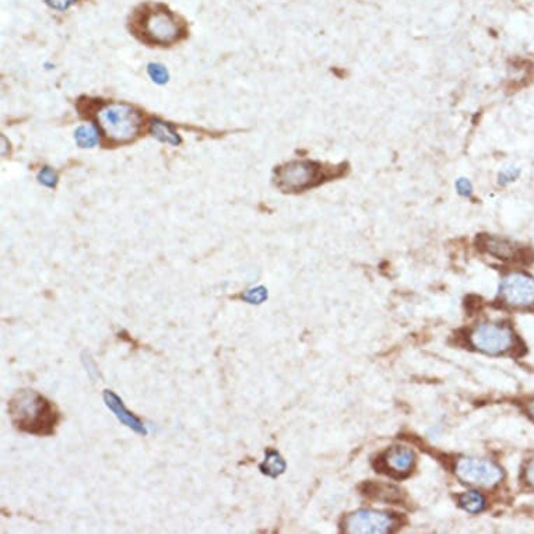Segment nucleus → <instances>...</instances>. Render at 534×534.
I'll use <instances>...</instances> for the list:
<instances>
[{"label": "nucleus", "instance_id": "f257e3e1", "mask_svg": "<svg viewBox=\"0 0 534 534\" xmlns=\"http://www.w3.org/2000/svg\"><path fill=\"white\" fill-rule=\"evenodd\" d=\"M8 412L16 430L35 436H52L62 420L56 404L30 388L10 397Z\"/></svg>", "mask_w": 534, "mask_h": 534}, {"label": "nucleus", "instance_id": "f03ea898", "mask_svg": "<svg viewBox=\"0 0 534 534\" xmlns=\"http://www.w3.org/2000/svg\"><path fill=\"white\" fill-rule=\"evenodd\" d=\"M98 122L108 139L115 142H129L136 137L140 128V113L125 104L105 105L97 113Z\"/></svg>", "mask_w": 534, "mask_h": 534}, {"label": "nucleus", "instance_id": "7ed1b4c3", "mask_svg": "<svg viewBox=\"0 0 534 534\" xmlns=\"http://www.w3.org/2000/svg\"><path fill=\"white\" fill-rule=\"evenodd\" d=\"M518 337L512 327L502 323L484 322L470 333V344L485 354L502 355L516 348Z\"/></svg>", "mask_w": 534, "mask_h": 534}, {"label": "nucleus", "instance_id": "20e7f679", "mask_svg": "<svg viewBox=\"0 0 534 534\" xmlns=\"http://www.w3.org/2000/svg\"><path fill=\"white\" fill-rule=\"evenodd\" d=\"M455 473L460 481L482 488H494L504 480V470L497 463L477 459L462 458L456 462Z\"/></svg>", "mask_w": 534, "mask_h": 534}, {"label": "nucleus", "instance_id": "39448f33", "mask_svg": "<svg viewBox=\"0 0 534 534\" xmlns=\"http://www.w3.org/2000/svg\"><path fill=\"white\" fill-rule=\"evenodd\" d=\"M500 298L511 308H534V278L523 271L508 273L501 280Z\"/></svg>", "mask_w": 534, "mask_h": 534}, {"label": "nucleus", "instance_id": "423d86ee", "mask_svg": "<svg viewBox=\"0 0 534 534\" xmlns=\"http://www.w3.org/2000/svg\"><path fill=\"white\" fill-rule=\"evenodd\" d=\"M320 177V168L312 161H293L277 170V186L285 192H298L312 186Z\"/></svg>", "mask_w": 534, "mask_h": 534}, {"label": "nucleus", "instance_id": "0eeeda50", "mask_svg": "<svg viewBox=\"0 0 534 534\" xmlns=\"http://www.w3.org/2000/svg\"><path fill=\"white\" fill-rule=\"evenodd\" d=\"M394 527V518L385 512L359 509L344 520V531L353 534H385Z\"/></svg>", "mask_w": 534, "mask_h": 534}, {"label": "nucleus", "instance_id": "6e6552de", "mask_svg": "<svg viewBox=\"0 0 534 534\" xmlns=\"http://www.w3.org/2000/svg\"><path fill=\"white\" fill-rule=\"evenodd\" d=\"M144 32L157 44H171L179 36V25L170 13L154 12L146 19Z\"/></svg>", "mask_w": 534, "mask_h": 534}, {"label": "nucleus", "instance_id": "1a4fd4ad", "mask_svg": "<svg viewBox=\"0 0 534 534\" xmlns=\"http://www.w3.org/2000/svg\"><path fill=\"white\" fill-rule=\"evenodd\" d=\"M102 399H104L105 405L111 410V412L113 413V416L119 420V423L122 425L128 427L129 430H132L133 432H136L140 436H147L148 435V430L143 424V421L137 416H135L131 412V410L126 408L125 403L122 401V399L115 392H112L109 389H105L104 393H102Z\"/></svg>", "mask_w": 534, "mask_h": 534}, {"label": "nucleus", "instance_id": "9d476101", "mask_svg": "<svg viewBox=\"0 0 534 534\" xmlns=\"http://www.w3.org/2000/svg\"><path fill=\"white\" fill-rule=\"evenodd\" d=\"M478 245L491 256L502 260H515L522 255V249L518 243L502 236L481 235Z\"/></svg>", "mask_w": 534, "mask_h": 534}, {"label": "nucleus", "instance_id": "9b49d317", "mask_svg": "<svg viewBox=\"0 0 534 534\" xmlns=\"http://www.w3.org/2000/svg\"><path fill=\"white\" fill-rule=\"evenodd\" d=\"M414 462H416L414 452L412 449L404 447V446L390 447L383 456L385 467L392 474H396L400 477L412 471Z\"/></svg>", "mask_w": 534, "mask_h": 534}, {"label": "nucleus", "instance_id": "f8f14e48", "mask_svg": "<svg viewBox=\"0 0 534 534\" xmlns=\"http://www.w3.org/2000/svg\"><path fill=\"white\" fill-rule=\"evenodd\" d=\"M285 460L281 458L277 450L274 449H267L266 450V459L263 463L259 465V470L271 478H277L280 474L285 471Z\"/></svg>", "mask_w": 534, "mask_h": 534}, {"label": "nucleus", "instance_id": "ddd939ff", "mask_svg": "<svg viewBox=\"0 0 534 534\" xmlns=\"http://www.w3.org/2000/svg\"><path fill=\"white\" fill-rule=\"evenodd\" d=\"M150 133L162 143H168L173 146H178L181 143V137L178 133L168 125V123L154 119L150 123Z\"/></svg>", "mask_w": 534, "mask_h": 534}, {"label": "nucleus", "instance_id": "4468645a", "mask_svg": "<svg viewBox=\"0 0 534 534\" xmlns=\"http://www.w3.org/2000/svg\"><path fill=\"white\" fill-rule=\"evenodd\" d=\"M459 505L470 513H480L485 508V498L477 491H467L459 497Z\"/></svg>", "mask_w": 534, "mask_h": 534}, {"label": "nucleus", "instance_id": "2eb2a0df", "mask_svg": "<svg viewBox=\"0 0 534 534\" xmlns=\"http://www.w3.org/2000/svg\"><path fill=\"white\" fill-rule=\"evenodd\" d=\"M74 139H76V143L83 148H93L94 146H97V143L100 140L98 132L91 125L77 128V131L74 133Z\"/></svg>", "mask_w": 534, "mask_h": 534}, {"label": "nucleus", "instance_id": "dca6fc26", "mask_svg": "<svg viewBox=\"0 0 534 534\" xmlns=\"http://www.w3.org/2000/svg\"><path fill=\"white\" fill-rule=\"evenodd\" d=\"M239 298L248 304H254V305H260L263 304L266 300H267V290L266 287L263 285H259V287H255V289H251L246 293L241 294Z\"/></svg>", "mask_w": 534, "mask_h": 534}, {"label": "nucleus", "instance_id": "f3484780", "mask_svg": "<svg viewBox=\"0 0 534 534\" xmlns=\"http://www.w3.org/2000/svg\"><path fill=\"white\" fill-rule=\"evenodd\" d=\"M147 71H148V76L151 77V80L157 85H166L167 81L170 80L168 70L159 63H150L147 66Z\"/></svg>", "mask_w": 534, "mask_h": 534}, {"label": "nucleus", "instance_id": "a211bd4d", "mask_svg": "<svg viewBox=\"0 0 534 534\" xmlns=\"http://www.w3.org/2000/svg\"><path fill=\"white\" fill-rule=\"evenodd\" d=\"M522 170L519 167H505L500 174H498V182L502 186H507L512 182H515L520 177Z\"/></svg>", "mask_w": 534, "mask_h": 534}, {"label": "nucleus", "instance_id": "6ab92c4d", "mask_svg": "<svg viewBox=\"0 0 534 534\" xmlns=\"http://www.w3.org/2000/svg\"><path fill=\"white\" fill-rule=\"evenodd\" d=\"M38 181L47 188H55L58 183V174L51 167H45L44 170L39 171Z\"/></svg>", "mask_w": 534, "mask_h": 534}, {"label": "nucleus", "instance_id": "aec40b11", "mask_svg": "<svg viewBox=\"0 0 534 534\" xmlns=\"http://www.w3.org/2000/svg\"><path fill=\"white\" fill-rule=\"evenodd\" d=\"M456 189H458V193L463 197H470L473 193V185L466 178H460L456 181Z\"/></svg>", "mask_w": 534, "mask_h": 534}, {"label": "nucleus", "instance_id": "412c9836", "mask_svg": "<svg viewBox=\"0 0 534 534\" xmlns=\"http://www.w3.org/2000/svg\"><path fill=\"white\" fill-rule=\"evenodd\" d=\"M74 2H76V0H47V3H48L49 8H52L55 10H59V12L67 10Z\"/></svg>", "mask_w": 534, "mask_h": 534}, {"label": "nucleus", "instance_id": "4be33fe9", "mask_svg": "<svg viewBox=\"0 0 534 534\" xmlns=\"http://www.w3.org/2000/svg\"><path fill=\"white\" fill-rule=\"evenodd\" d=\"M524 481L534 488V459L529 460V463L524 467Z\"/></svg>", "mask_w": 534, "mask_h": 534}, {"label": "nucleus", "instance_id": "5701e85b", "mask_svg": "<svg viewBox=\"0 0 534 534\" xmlns=\"http://www.w3.org/2000/svg\"><path fill=\"white\" fill-rule=\"evenodd\" d=\"M526 412H527V414L534 420V399L530 400V401L527 403V405H526Z\"/></svg>", "mask_w": 534, "mask_h": 534}]
</instances>
